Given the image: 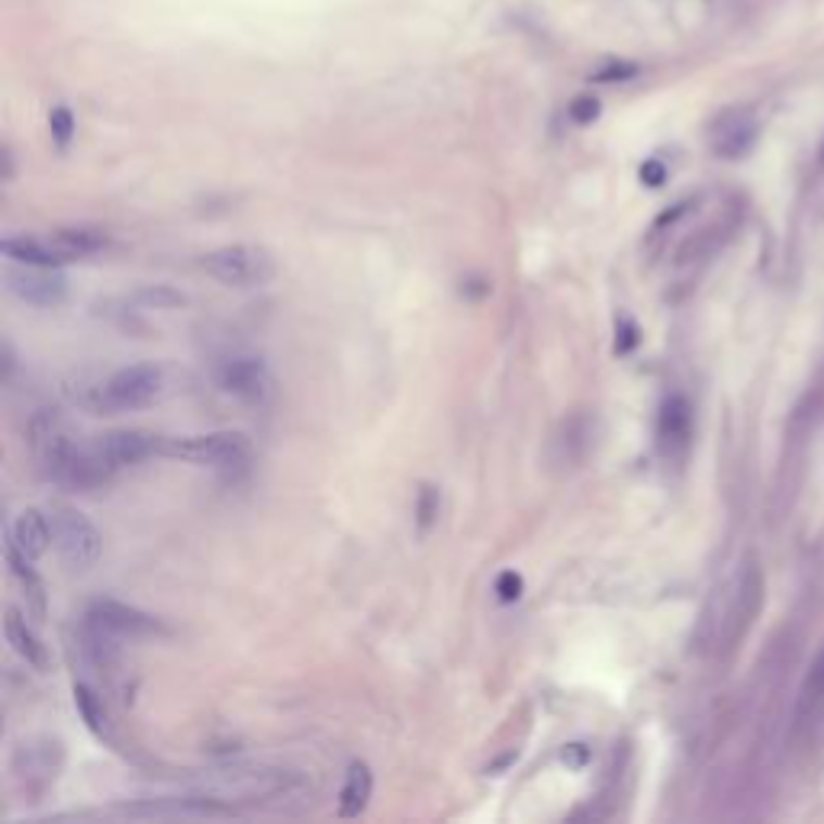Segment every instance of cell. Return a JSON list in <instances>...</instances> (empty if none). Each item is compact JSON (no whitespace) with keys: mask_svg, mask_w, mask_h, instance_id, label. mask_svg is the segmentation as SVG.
Listing matches in <instances>:
<instances>
[{"mask_svg":"<svg viewBox=\"0 0 824 824\" xmlns=\"http://www.w3.org/2000/svg\"><path fill=\"white\" fill-rule=\"evenodd\" d=\"M75 706H78V715L85 719L88 732L100 740H113V725H110V712L103 706V699L93 693L88 683H75Z\"/></svg>","mask_w":824,"mask_h":824,"instance_id":"cell-20","label":"cell"},{"mask_svg":"<svg viewBox=\"0 0 824 824\" xmlns=\"http://www.w3.org/2000/svg\"><path fill=\"white\" fill-rule=\"evenodd\" d=\"M62 760H65L62 740H55V737H33V740H23L16 747V753H13V773H16V779L26 789H46L59 776Z\"/></svg>","mask_w":824,"mask_h":824,"instance_id":"cell-9","label":"cell"},{"mask_svg":"<svg viewBox=\"0 0 824 824\" xmlns=\"http://www.w3.org/2000/svg\"><path fill=\"white\" fill-rule=\"evenodd\" d=\"M370 793H373V776H370V766L367 763H352L348 766V776H345V786L339 793V815L342 819H358L370 802Z\"/></svg>","mask_w":824,"mask_h":824,"instance_id":"cell-18","label":"cell"},{"mask_svg":"<svg viewBox=\"0 0 824 824\" xmlns=\"http://www.w3.org/2000/svg\"><path fill=\"white\" fill-rule=\"evenodd\" d=\"M757 119L750 110H725L709 126V145L719 159H744L757 142Z\"/></svg>","mask_w":824,"mask_h":824,"instance_id":"cell-10","label":"cell"},{"mask_svg":"<svg viewBox=\"0 0 824 824\" xmlns=\"http://www.w3.org/2000/svg\"><path fill=\"white\" fill-rule=\"evenodd\" d=\"M693 439V406L686 396L673 393L660 403L657 413V448L667 460H676L686 455Z\"/></svg>","mask_w":824,"mask_h":824,"instance_id":"cell-11","label":"cell"},{"mask_svg":"<svg viewBox=\"0 0 824 824\" xmlns=\"http://www.w3.org/2000/svg\"><path fill=\"white\" fill-rule=\"evenodd\" d=\"M593 439V429H590V419L586 416H573L570 422H563V432L557 435V445L563 448L560 460H580L586 452H590V442Z\"/></svg>","mask_w":824,"mask_h":824,"instance_id":"cell-22","label":"cell"},{"mask_svg":"<svg viewBox=\"0 0 824 824\" xmlns=\"http://www.w3.org/2000/svg\"><path fill=\"white\" fill-rule=\"evenodd\" d=\"M162 393H165V367L132 365L91 386V396L85 403L97 413H129L152 406Z\"/></svg>","mask_w":824,"mask_h":824,"instance_id":"cell-2","label":"cell"},{"mask_svg":"<svg viewBox=\"0 0 824 824\" xmlns=\"http://www.w3.org/2000/svg\"><path fill=\"white\" fill-rule=\"evenodd\" d=\"M88 622H93L103 632H110L119 642H145V638L165 635V625L155 616L136 609V606L116 603V599H97L88 609Z\"/></svg>","mask_w":824,"mask_h":824,"instance_id":"cell-7","label":"cell"},{"mask_svg":"<svg viewBox=\"0 0 824 824\" xmlns=\"http://www.w3.org/2000/svg\"><path fill=\"white\" fill-rule=\"evenodd\" d=\"M3 277H7V290L29 306H59L68 293V280L65 275H59V268L10 262Z\"/></svg>","mask_w":824,"mask_h":824,"instance_id":"cell-8","label":"cell"},{"mask_svg":"<svg viewBox=\"0 0 824 824\" xmlns=\"http://www.w3.org/2000/svg\"><path fill=\"white\" fill-rule=\"evenodd\" d=\"M7 567H10L13 580L20 583L23 596L29 599V606H33L36 619H42V616H46V586H42L39 573L33 570V557H26V554L16 548L10 538H7Z\"/></svg>","mask_w":824,"mask_h":824,"instance_id":"cell-17","label":"cell"},{"mask_svg":"<svg viewBox=\"0 0 824 824\" xmlns=\"http://www.w3.org/2000/svg\"><path fill=\"white\" fill-rule=\"evenodd\" d=\"M642 181L647 183V187H660V183L667 181V168H663L660 162H644Z\"/></svg>","mask_w":824,"mask_h":824,"instance_id":"cell-29","label":"cell"},{"mask_svg":"<svg viewBox=\"0 0 824 824\" xmlns=\"http://www.w3.org/2000/svg\"><path fill=\"white\" fill-rule=\"evenodd\" d=\"M760 609H763V570L757 560H744L734 576L732 596H728V606H725V616L719 625V644L732 650L744 642V635L750 632Z\"/></svg>","mask_w":824,"mask_h":824,"instance_id":"cell-5","label":"cell"},{"mask_svg":"<svg viewBox=\"0 0 824 824\" xmlns=\"http://www.w3.org/2000/svg\"><path fill=\"white\" fill-rule=\"evenodd\" d=\"M638 342H642L638 326H635L629 316H622V319H619V329H616V352H619V355H629V352L638 348Z\"/></svg>","mask_w":824,"mask_h":824,"instance_id":"cell-25","label":"cell"},{"mask_svg":"<svg viewBox=\"0 0 824 824\" xmlns=\"http://www.w3.org/2000/svg\"><path fill=\"white\" fill-rule=\"evenodd\" d=\"M3 255L16 265H46V268H59L62 258L55 255V249L49 245V239H36V236H10L3 239Z\"/></svg>","mask_w":824,"mask_h":824,"instance_id":"cell-19","label":"cell"},{"mask_svg":"<svg viewBox=\"0 0 824 824\" xmlns=\"http://www.w3.org/2000/svg\"><path fill=\"white\" fill-rule=\"evenodd\" d=\"M590 760V750H586V744H570L567 750H563V763H570V766H583Z\"/></svg>","mask_w":824,"mask_h":824,"instance_id":"cell-30","label":"cell"},{"mask_svg":"<svg viewBox=\"0 0 824 824\" xmlns=\"http://www.w3.org/2000/svg\"><path fill=\"white\" fill-rule=\"evenodd\" d=\"M165 458L187 460L193 467H213V470H239L252 458V445L242 432L165 439Z\"/></svg>","mask_w":824,"mask_h":824,"instance_id":"cell-4","label":"cell"},{"mask_svg":"<svg viewBox=\"0 0 824 824\" xmlns=\"http://www.w3.org/2000/svg\"><path fill=\"white\" fill-rule=\"evenodd\" d=\"M49 129H52V139L59 149H68V142L75 139V116L68 106H55L49 113Z\"/></svg>","mask_w":824,"mask_h":824,"instance_id":"cell-24","label":"cell"},{"mask_svg":"<svg viewBox=\"0 0 824 824\" xmlns=\"http://www.w3.org/2000/svg\"><path fill=\"white\" fill-rule=\"evenodd\" d=\"M52 519V542L62 554V560L75 570H88L100 560L103 554V538L93 529V522L88 516H81L78 509L68 506H55L49 512Z\"/></svg>","mask_w":824,"mask_h":824,"instance_id":"cell-6","label":"cell"},{"mask_svg":"<svg viewBox=\"0 0 824 824\" xmlns=\"http://www.w3.org/2000/svg\"><path fill=\"white\" fill-rule=\"evenodd\" d=\"M439 509H442V496H439L435 486L426 483V486L419 490V499H416V525H419L422 535L439 522Z\"/></svg>","mask_w":824,"mask_h":824,"instance_id":"cell-23","label":"cell"},{"mask_svg":"<svg viewBox=\"0 0 824 824\" xmlns=\"http://www.w3.org/2000/svg\"><path fill=\"white\" fill-rule=\"evenodd\" d=\"M3 635H7L10 647L20 654V660H26V667H33V670H46V667H49L46 644L36 638V632L26 625V619H23L16 609H7V619H3Z\"/></svg>","mask_w":824,"mask_h":824,"instance_id":"cell-16","label":"cell"},{"mask_svg":"<svg viewBox=\"0 0 824 824\" xmlns=\"http://www.w3.org/2000/svg\"><path fill=\"white\" fill-rule=\"evenodd\" d=\"M49 245L55 249L62 265H68V262L91 258L97 252H103L106 249V232L100 226H65V229H55L49 236Z\"/></svg>","mask_w":824,"mask_h":824,"instance_id":"cell-14","label":"cell"},{"mask_svg":"<svg viewBox=\"0 0 824 824\" xmlns=\"http://www.w3.org/2000/svg\"><path fill=\"white\" fill-rule=\"evenodd\" d=\"M219 386L242 403H265L271 396V373L258 358H236L219 370Z\"/></svg>","mask_w":824,"mask_h":824,"instance_id":"cell-13","label":"cell"},{"mask_svg":"<svg viewBox=\"0 0 824 824\" xmlns=\"http://www.w3.org/2000/svg\"><path fill=\"white\" fill-rule=\"evenodd\" d=\"M200 268L226 287H265L277 275L275 255L262 245H245V242L210 252L200 262Z\"/></svg>","mask_w":824,"mask_h":824,"instance_id":"cell-3","label":"cell"},{"mask_svg":"<svg viewBox=\"0 0 824 824\" xmlns=\"http://www.w3.org/2000/svg\"><path fill=\"white\" fill-rule=\"evenodd\" d=\"M10 542L23 550L26 557L39 560L46 550L52 548V519L42 509H23L16 522L10 525Z\"/></svg>","mask_w":824,"mask_h":824,"instance_id":"cell-15","label":"cell"},{"mask_svg":"<svg viewBox=\"0 0 824 824\" xmlns=\"http://www.w3.org/2000/svg\"><path fill=\"white\" fill-rule=\"evenodd\" d=\"M596 116H599V100H596V97H576V100L570 103V119H573V123L590 126Z\"/></svg>","mask_w":824,"mask_h":824,"instance_id":"cell-27","label":"cell"},{"mask_svg":"<svg viewBox=\"0 0 824 824\" xmlns=\"http://www.w3.org/2000/svg\"><path fill=\"white\" fill-rule=\"evenodd\" d=\"M303 776L296 770L280 766H236V770H216L203 779L200 796H213L219 802H271L287 799L303 789Z\"/></svg>","mask_w":824,"mask_h":824,"instance_id":"cell-1","label":"cell"},{"mask_svg":"<svg viewBox=\"0 0 824 824\" xmlns=\"http://www.w3.org/2000/svg\"><path fill=\"white\" fill-rule=\"evenodd\" d=\"M97 445H100L103 458L110 460L113 470L136 467L142 460L155 458V455H165V439L155 435V432H142V429H123V432L100 435Z\"/></svg>","mask_w":824,"mask_h":824,"instance_id":"cell-12","label":"cell"},{"mask_svg":"<svg viewBox=\"0 0 824 824\" xmlns=\"http://www.w3.org/2000/svg\"><path fill=\"white\" fill-rule=\"evenodd\" d=\"M824 712V650L815 657L806 683H802V693H799V725H809L812 719H819Z\"/></svg>","mask_w":824,"mask_h":824,"instance_id":"cell-21","label":"cell"},{"mask_svg":"<svg viewBox=\"0 0 824 824\" xmlns=\"http://www.w3.org/2000/svg\"><path fill=\"white\" fill-rule=\"evenodd\" d=\"M635 75H638V65H632V62H612V65L599 68L593 75V81H629Z\"/></svg>","mask_w":824,"mask_h":824,"instance_id":"cell-28","label":"cell"},{"mask_svg":"<svg viewBox=\"0 0 824 824\" xmlns=\"http://www.w3.org/2000/svg\"><path fill=\"white\" fill-rule=\"evenodd\" d=\"M522 576L516 573V570H503L499 576H496V599L499 603H516L519 596H522Z\"/></svg>","mask_w":824,"mask_h":824,"instance_id":"cell-26","label":"cell"}]
</instances>
